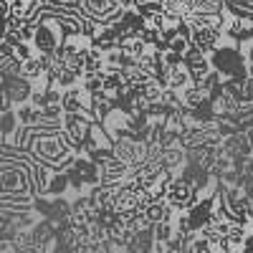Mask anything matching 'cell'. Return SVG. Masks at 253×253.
Returning a JSON list of instances; mask_svg holds the SVG:
<instances>
[{"mask_svg":"<svg viewBox=\"0 0 253 253\" xmlns=\"http://www.w3.org/2000/svg\"><path fill=\"white\" fill-rule=\"evenodd\" d=\"M33 152H36V157H41V160L48 162V165H58L63 160H69V152H66L63 139L56 137V134H51V132H46L43 137H38L33 142Z\"/></svg>","mask_w":253,"mask_h":253,"instance_id":"cell-1","label":"cell"},{"mask_svg":"<svg viewBox=\"0 0 253 253\" xmlns=\"http://www.w3.org/2000/svg\"><path fill=\"white\" fill-rule=\"evenodd\" d=\"M165 198H167V203H170L172 208L187 210L190 205L195 203V187H193V182L185 180V177L170 180L167 187H165Z\"/></svg>","mask_w":253,"mask_h":253,"instance_id":"cell-2","label":"cell"},{"mask_svg":"<svg viewBox=\"0 0 253 253\" xmlns=\"http://www.w3.org/2000/svg\"><path fill=\"white\" fill-rule=\"evenodd\" d=\"M41 18V23H36V33H33V43L41 53H51L61 46V36L56 33V26L51 23V20L46 15H38Z\"/></svg>","mask_w":253,"mask_h":253,"instance_id":"cell-3","label":"cell"},{"mask_svg":"<svg viewBox=\"0 0 253 253\" xmlns=\"http://www.w3.org/2000/svg\"><path fill=\"white\" fill-rule=\"evenodd\" d=\"M63 124H66V142L71 147H76V150H79L81 144H86L89 129H91L89 119H84L79 112H66V114H63Z\"/></svg>","mask_w":253,"mask_h":253,"instance_id":"cell-4","label":"cell"},{"mask_svg":"<svg viewBox=\"0 0 253 253\" xmlns=\"http://www.w3.org/2000/svg\"><path fill=\"white\" fill-rule=\"evenodd\" d=\"M190 43L203 53H210L220 43V28H193L190 31Z\"/></svg>","mask_w":253,"mask_h":253,"instance_id":"cell-5","label":"cell"},{"mask_svg":"<svg viewBox=\"0 0 253 253\" xmlns=\"http://www.w3.org/2000/svg\"><path fill=\"white\" fill-rule=\"evenodd\" d=\"M41 74H46L41 56H28L26 61H20V76L23 79H38Z\"/></svg>","mask_w":253,"mask_h":253,"instance_id":"cell-6","label":"cell"},{"mask_svg":"<svg viewBox=\"0 0 253 253\" xmlns=\"http://www.w3.org/2000/svg\"><path fill=\"white\" fill-rule=\"evenodd\" d=\"M205 99H208V94H205L203 86H198V84H193V86L182 94V104H185L187 109H200Z\"/></svg>","mask_w":253,"mask_h":253,"instance_id":"cell-7","label":"cell"},{"mask_svg":"<svg viewBox=\"0 0 253 253\" xmlns=\"http://www.w3.org/2000/svg\"><path fill=\"white\" fill-rule=\"evenodd\" d=\"M61 104H63V112H84V96L79 89H69L61 96Z\"/></svg>","mask_w":253,"mask_h":253,"instance_id":"cell-8","label":"cell"},{"mask_svg":"<svg viewBox=\"0 0 253 253\" xmlns=\"http://www.w3.org/2000/svg\"><path fill=\"white\" fill-rule=\"evenodd\" d=\"M10 96H8V91L3 89V86H0V114H3V112H8V107H10Z\"/></svg>","mask_w":253,"mask_h":253,"instance_id":"cell-9","label":"cell"}]
</instances>
